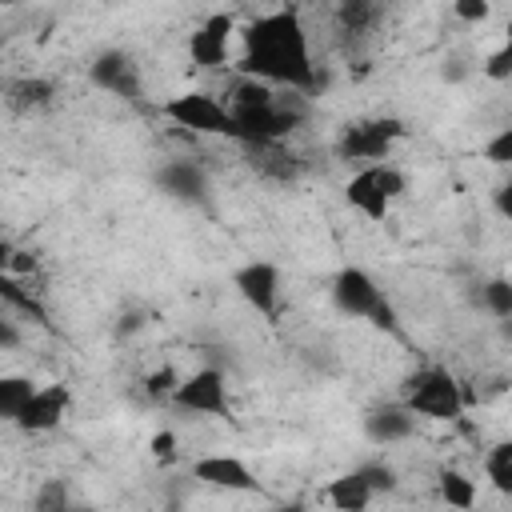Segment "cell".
I'll return each mask as SVG.
<instances>
[{"instance_id":"cell-29","label":"cell","mask_w":512,"mask_h":512,"mask_svg":"<svg viewBox=\"0 0 512 512\" xmlns=\"http://www.w3.org/2000/svg\"><path fill=\"white\" fill-rule=\"evenodd\" d=\"M480 72H484L488 80H508V76H512V44H500V48L480 64Z\"/></svg>"},{"instance_id":"cell-33","label":"cell","mask_w":512,"mask_h":512,"mask_svg":"<svg viewBox=\"0 0 512 512\" xmlns=\"http://www.w3.org/2000/svg\"><path fill=\"white\" fill-rule=\"evenodd\" d=\"M24 336H20V328H16V320H8V316H0V352H8V348H16Z\"/></svg>"},{"instance_id":"cell-5","label":"cell","mask_w":512,"mask_h":512,"mask_svg":"<svg viewBox=\"0 0 512 512\" xmlns=\"http://www.w3.org/2000/svg\"><path fill=\"white\" fill-rule=\"evenodd\" d=\"M236 128H240V144H252V140H288L292 128L304 124L308 108L300 96H268L260 104H228Z\"/></svg>"},{"instance_id":"cell-24","label":"cell","mask_w":512,"mask_h":512,"mask_svg":"<svg viewBox=\"0 0 512 512\" xmlns=\"http://www.w3.org/2000/svg\"><path fill=\"white\" fill-rule=\"evenodd\" d=\"M480 300H484V308H488L496 320H508V316H512V284H508L504 276H492V280L480 288Z\"/></svg>"},{"instance_id":"cell-23","label":"cell","mask_w":512,"mask_h":512,"mask_svg":"<svg viewBox=\"0 0 512 512\" xmlns=\"http://www.w3.org/2000/svg\"><path fill=\"white\" fill-rule=\"evenodd\" d=\"M32 388L36 384L28 376H0V420H16V412L24 408Z\"/></svg>"},{"instance_id":"cell-32","label":"cell","mask_w":512,"mask_h":512,"mask_svg":"<svg viewBox=\"0 0 512 512\" xmlns=\"http://www.w3.org/2000/svg\"><path fill=\"white\" fill-rule=\"evenodd\" d=\"M440 76H444L448 84H460V80L468 76V60H464V56H456V52H452V56H444V68H440Z\"/></svg>"},{"instance_id":"cell-16","label":"cell","mask_w":512,"mask_h":512,"mask_svg":"<svg viewBox=\"0 0 512 512\" xmlns=\"http://www.w3.org/2000/svg\"><path fill=\"white\" fill-rule=\"evenodd\" d=\"M412 432H416V412H412L404 400H396V404H376V408L364 416V436H368L372 444H380V448L404 444Z\"/></svg>"},{"instance_id":"cell-13","label":"cell","mask_w":512,"mask_h":512,"mask_svg":"<svg viewBox=\"0 0 512 512\" xmlns=\"http://www.w3.org/2000/svg\"><path fill=\"white\" fill-rule=\"evenodd\" d=\"M236 32V16L232 12H212L192 36H188V56L196 68H224L228 64V44Z\"/></svg>"},{"instance_id":"cell-7","label":"cell","mask_w":512,"mask_h":512,"mask_svg":"<svg viewBox=\"0 0 512 512\" xmlns=\"http://www.w3.org/2000/svg\"><path fill=\"white\" fill-rule=\"evenodd\" d=\"M160 116L172 120L176 128H188L196 136H224V140H240V128L228 112L224 100H216L212 92H176L160 104Z\"/></svg>"},{"instance_id":"cell-27","label":"cell","mask_w":512,"mask_h":512,"mask_svg":"<svg viewBox=\"0 0 512 512\" xmlns=\"http://www.w3.org/2000/svg\"><path fill=\"white\" fill-rule=\"evenodd\" d=\"M176 384H180V376H176V368H156V372H148V380H144V392H148V400H156V404H164V400H172V392H176Z\"/></svg>"},{"instance_id":"cell-6","label":"cell","mask_w":512,"mask_h":512,"mask_svg":"<svg viewBox=\"0 0 512 512\" xmlns=\"http://www.w3.org/2000/svg\"><path fill=\"white\" fill-rule=\"evenodd\" d=\"M408 136L400 116H368V120H352L340 128L336 136V156L344 164H376L388 160L392 148Z\"/></svg>"},{"instance_id":"cell-20","label":"cell","mask_w":512,"mask_h":512,"mask_svg":"<svg viewBox=\"0 0 512 512\" xmlns=\"http://www.w3.org/2000/svg\"><path fill=\"white\" fill-rule=\"evenodd\" d=\"M8 256H12V244H8V240H0V296H4L8 304L24 308V312H36V316L44 320V308H40V300H36L28 288H20V280L8 272Z\"/></svg>"},{"instance_id":"cell-28","label":"cell","mask_w":512,"mask_h":512,"mask_svg":"<svg viewBox=\"0 0 512 512\" xmlns=\"http://www.w3.org/2000/svg\"><path fill=\"white\" fill-rule=\"evenodd\" d=\"M452 16L460 24H484L492 16V0H452Z\"/></svg>"},{"instance_id":"cell-11","label":"cell","mask_w":512,"mask_h":512,"mask_svg":"<svg viewBox=\"0 0 512 512\" xmlns=\"http://www.w3.org/2000/svg\"><path fill=\"white\" fill-rule=\"evenodd\" d=\"M68 408H72L68 384H44V388H32V396L24 400V408L16 412L12 424H16L20 432H28V436H40V432L60 428L64 416H68Z\"/></svg>"},{"instance_id":"cell-22","label":"cell","mask_w":512,"mask_h":512,"mask_svg":"<svg viewBox=\"0 0 512 512\" xmlns=\"http://www.w3.org/2000/svg\"><path fill=\"white\" fill-rule=\"evenodd\" d=\"M436 488H440V500L448 504V508H472L476 504V484L464 476V472H456V468H444L440 472V480H436Z\"/></svg>"},{"instance_id":"cell-18","label":"cell","mask_w":512,"mask_h":512,"mask_svg":"<svg viewBox=\"0 0 512 512\" xmlns=\"http://www.w3.org/2000/svg\"><path fill=\"white\" fill-rule=\"evenodd\" d=\"M380 12V0H336V28L352 40H364L380 24Z\"/></svg>"},{"instance_id":"cell-35","label":"cell","mask_w":512,"mask_h":512,"mask_svg":"<svg viewBox=\"0 0 512 512\" xmlns=\"http://www.w3.org/2000/svg\"><path fill=\"white\" fill-rule=\"evenodd\" d=\"M0 4H4V0H0Z\"/></svg>"},{"instance_id":"cell-2","label":"cell","mask_w":512,"mask_h":512,"mask_svg":"<svg viewBox=\"0 0 512 512\" xmlns=\"http://www.w3.org/2000/svg\"><path fill=\"white\" fill-rule=\"evenodd\" d=\"M332 304L344 312V316H356V320H368L384 332H400V320H396V308L388 300V292L376 284V276L360 264H344L336 276H332Z\"/></svg>"},{"instance_id":"cell-10","label":"cell","mask_w":512,"mask_h":512,"mask_svg":"<svg viewBox=\"0 0 512 512\" xmlns=\"http://www.w3.org/2000/svg\"><path fill=\"white\" fill-rule=\"evenodd\" d=\"M88 80L100 88V92H112L120 100H140L144 92V80H140V64L132 52L124 48H104L92 56L88 64Z\"/></svg>"},{"instance_id":"cell-1","label":"cell","mask_w":512,"mask_h":512,"mask_svg":"<svg viewBox=\"0 0 512 512\" xmlns=\"http://www.w3.org/2000/svg\"><path fill=\"white\" fill-rule=\"evenodd\" d=\"M240 40H244L240 76L284 84L292 92H316L320 88V72L312 64V48H308L300 8L284 4V8H272V12L248 20Z\"/></svg>"},{"instance_id":"cell-25","label":"cell","mask_w":512,"mask_h":512,"mask_svg":"<svg viewBox=\"0 0 512 512\" xmlns=\"http://www.w3.org/2000/svg\"><path fill=\"white\" fill-rule=\"evenodd\" d=\"M68 504H72V492H68L64 480H44L36 488V496H32V508L36 512H64Z\"/></svg>"},{"instance_id":"cell-8","label":"cell","mask_w":512,"mask_h":512,"mask_svg":"<svg viewBox=\"0 0 512 512\" xmlns=\"http://www.w3.org/2000/svg\"><path fill=\"white\" fill-rule=\"evenodd\" d=\"M172 404L184 408V412H196V416H232V400H228V380L220 368L204 364L188 376H180L176 392H172Z\"/></svg>"},{"instance_id":"cell-12","label":"cell","mask_w":512,"mask_h":512,"mask_svg":"<svg viewBox=\"0 0 512 512\" xmlns=\"http://www.w3.org/2000/svg\"><path fill=\"white\" fill-rule=\"evenodd\" d=\"M156 188L168 200L188 204V208H208V200H212L208 172L196 160H168V164H160L156 168Z\"/></svg>"},{"instance_id":"cell-15","label":"cell","mask_w":512,"mask_h":512,"mask_svg":"<svg viewBox=\"0 0 512 512\" xmlns=\"http://www.w3.org/2000/svg\"><path fill=\"white\" fill-rule=\"evenodd\" d=\"M192 480H200L208 488H224V492H260L256 472L240 456H228V452H212V456L192 460Z\"/></svg>"},{"instance_id":"cell-17","label":"cell","mask_w":512,"mask_h":512,"mask_svg":"<svg viewBox=\"0 0 512 512\" xmlns=\"http://www.w3.org/2000/svg\"><path fill=\"white\" fill-rule=\"evenodd\" d=\"M4 104L16 116L44 112V108L56 104V80H48V76H16V80L4 84Z\"/></svg>"},{"instance_id":"cell-3","label":"cell","mask_w":512,"mask_h":512,"mask_svg":"<svg viewBox=\"0 0 512 512\" xmlns=\"http://www.w3.org/2000/svg\"><path fill=\"white\" fill-rule=\"evenodd\" d=\"M400 400H404L416 416L440 420V424H452V420H460V412H464V388H460V380H456L448 368H440V364H424V368L408 372Z\"/></svg>"},{"instance_id":"cell-21","label":"cell","mask_w":512,"mask_h":512,"mask_svg":"<svg viewBox=\"0 0 512 512\" xmlns=\"http://www.w3.org/2000/svg\"><path fill=\"white\" fill-rule=\"evenodd\" d=\"M484 476L492 480L496 492L512 496V440H496V444L484 452Z\"/></svg>"},{"instance_id":"cell-34","label":"cell","mask_w":512,"mask_h":512,"mask_svg":"<svg viewBox=\"0 0 512 512\" xmlns=\"http://www.w3.org/2000/svg\"><path fill=\"white\" fill-rule=\"evenodd\" d=\"M508 192H512L508 184H500V188H496V208H500V216H508V212H512V204H508Z\"/></svg>"},{"instance_id":"cell-19","label":"cell","mask_w":512,"mask_h":512,"mask_svg":"<svg viewBox=\"0 0 512 512\" xmlns=\"http://www.w3.org/2000/svg\"><path fill=\"white\" fill-rule=\"evenodd\" d=\"M324 500H328L332 508H340V512H360V508L372 504V488H368V484L360 480V472L352 468V472L336 476V480L324 488Z\"/></svg>"},{"instance_id":"cell-31","label":"cell","mask_w":512,"mask_h":512,"mask_svg":"<svg viewBox=\"0 0 512 512\" xmlns=\"http://www.w3.org/2000/svg\"><path fill=\"white\" fill-rule=\"evenodd\" d=\"M148 448H152V460H156V464H172V460H176V436H172L168 428H160V432L148 440Z\"/></svg>"},{"instance_id":"cell-14","label":"cell","mask_w":512,"mask_h":512,"mask_svg":"<svg viewBox=\"0 0 512 512\" xmlns=\"http://www.w3.org/2000/svg\"><path fill=\"white\" fill-rule=\"evenodd\" d=\"M244 148H248V168H252L260 180H268V184L288 188V184H296L300 172H304L300 156H296L284 140H252V144H244Z\"/></svg>"},{"instance_id":"cell-26","label":"cell","mask_w":512,"mask_h":512,"mask_svg":"<svg viewBox=\"0 0 512 512\" xmlns=\"http://www.w3.org/2000/svg\"><path fill=\"white\" fill-rule=\"evenodd\" d=\"M356 472H360V480L372 488V496H376V492H396V484H400L396 472H392L384 460H368V464H360Z\"/></svg>"},{"instance_id":"cell-9","label":"cell","mask_w":512,"mask_h":512,"mask_svg":"<svg viewBox=\"0 0 512 512\" xmlns=\"http://www.w3.org/2000/svg\"><path fill=\"white\" fill-rule=\"evenodd\" d=\"M232 288L240 292V300L264 316V320H276L280 312V268L272 260H248L232 272Z\"/></svg>"},{"instance_id":"cell-30","label":"cell","mask_w":512,"mask_h":512,"mask_svg":"<svg viewBox=\"0 0 512 512\" xmlns=\"http://www.w3.org/2000/svg\"><path fill=\"white\" fill-rule=\"evenodd\" d=\"M484 156H488L496 168H508V164H512V128H500V132L484 144Z\"/></svg>"},{"instance_id":"cell-4","label":"cell","mask_w":512,"mask_h":512,"mask_svg":"<svg viewBox=\"0 0 512 512\" xmlns=\"http://www.w3.org/2000/svg\"><path fill=\"white\" fill-rule=\"evenodd\" d=\"M404 188H408L404 172H400L396 164H388V160H376V164H360V168L348 176L344 200H348V208H356L364 220L380 224V220L388 216V208L404 196Z\"/></svg>"}]
</instances>
